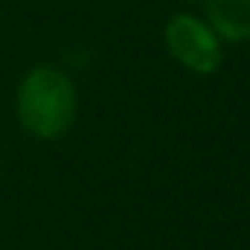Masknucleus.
Instances as JSON below:
<instances>
[{
    "label": "nucleus",
    "mask_w": 250,
    "mask_h": 250,
    "mask_svg": "<svg viewBox=\"0 0 250 250\" xmlns=\"http://www.w3.org/2000/svg\"><path fill=\"white\" fill-rule=\"evenodd\" d=\"M15 114L21 128L35 140L64 137L79 114V93L73 79L53 64L32 67L15 90Z\"/></svg>",
    "instance_id": "1"
},
{
    "label": "nucleus",
    "mask_w": 250,
    "mask_h": 250,
    "mask_svg": "<svg viewBox=\"0 0 250 250\" xmlns=\"http://www.w3.org/2000/svg\"><path fill=\"white\" fill-rule=\"evenodd\" d=\"M163 44L169 56L195 76H212L224 62V47H221L224 41L209 29L204 18L189 12H178L166 21Z\"/></svg>",
    "instance_id": "2"
},
{
    "label": "nucleus",
    "mask_w": 250,
    "mask_h": 250,
    "mask_svg": "<svg viewBox=\"0 0 250 250\" xmlns=\"http://www.w3.org/2000/svg\"><path fill=\"white\" fill-rule=\"evenodd\" d=\"M204 21L227 44L250 41V0H201Z\"/></svg>",
    "instance_id": "3"
},
{
    "label": "nucleus",
    "mask_w": 250,
    "mask_h": 250,
    "mask_svg": "<svg viewBox=\"0 0 250 250\" xmlns=\"http://www.w3.org/2000/svg\"><path fill=\"white\" fill-rule=\"evenodd\" d=\"M184 3H195V0H184Z\"/></svg>",
    "instance_id": "4"
}]
</instances>
